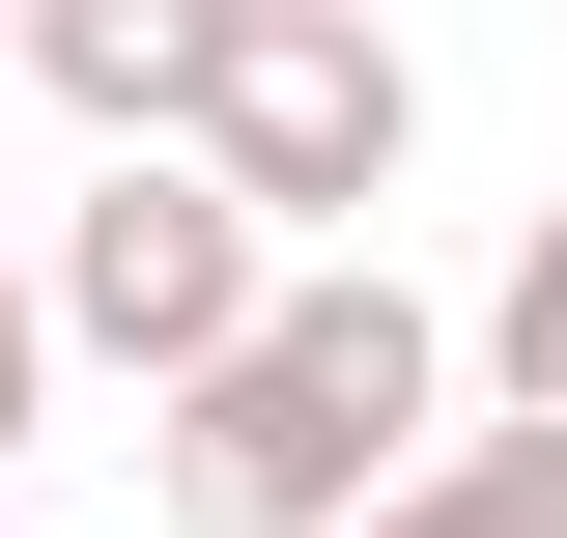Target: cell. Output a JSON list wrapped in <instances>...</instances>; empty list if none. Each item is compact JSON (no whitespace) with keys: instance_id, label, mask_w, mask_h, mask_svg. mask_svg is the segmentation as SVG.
Instances as JSON below:
<instances>
[{"instance_id":"obj_5","label":"cell","mask_w":567,"mask_h":538,"mask_svg":"<svg viewBox=\"0 0 567 538\" xmlns=\"http://www.w3.org/2000/svg\"><path fill=\"white\" fill-rule=\"evenodd\" d=\"M341 538H567V397H483L398 510H341Z\"/></svg>"},{"instance_id":"obj_2","label":"cell","mask_w":567,"mask_h":538,"mask_svg":"<svg viewBox=\"0 0 567 538\" xmlns=\"http://www.w3.org/2000/svg\"><path fill=\"white\" fill-rule=\"evenodd\" d=\"M256 283H284V199L227 170V142H114V199H58V340L85 369H227L256 340Z\"/></svg>"},{"instance_id":"obj_3","label":"cell","mask_w":567,"mask_h":538,"mask_svg":"<svg viewBox=\"0 0 567 538\" xmlns=\"http://www.w3.org/2000/svg\"><path fill=\"white\" fill-rule=\"evenodd\" d=\"M199 142L256 170L284 227H369V199H398V142H425V85H398V29H369V0H256V29H227V85H199Z\"/></svg>"},{"instance_id":"obj_7","label":"cell","mask_w":567,"mask_h":538,"mask_svg":"<svg viewBox=\"0 0 567 538\" xmlns=\"http://www.w3.org/2000/svg\"><path fill=\"white\" fill-rule=\"evenodd\" d=\"M29 397H58V283L0 256V454H29Z\"/></svg>"},{"instance_id":"obj_1","label":"cell","mask_w":567,"mask_h":538,"mask_svg":"<svg viewBox=\"0 0 567 538\" xmlns=\"http://www.w3.org/2000/svg\"><path fill=\"white\" fill-rule=\"evenodd\" d=\"M425 397H454V340H425L369 256H284L256 340L171 369V510H199V538H341V510L425 482Z\"/></svg>"},{"instance_id":"obj_4","label":"cell","mask_w":567,"mask_h":538,"mask_svg":"<svg viewBox=\"0 0 567 538\" xmlns=\"http://www.w3.org/2000/svg\"><path fill=\"white\" fill-rule=\"evenodd\" d=\"M227 29H256V0H29V85H58L85 142H199Z\"/></svg>"},{"instance_id":"obj_8","label":"cell","mask_w":567,"mask_h":538,"mask_svg":"<svg viewBox=\"0 0 567 538\" xmlns=\"http://www.w3.org/2000/svg\"><path fill=\"white\" fill-rule=\"evenodd\" d=\"M0 58H29V0H0Z\"/></svg>"},{"instance_id":"obj_6","label":"cell","mask_w":567,"mask_h":538,"mask_svg":"<svg viewBox=\"0 0 567 538\" xmlns=\"http://www.w3.org/2000/svg\"><path fill=\"white\" fill-rule=\"evenodd\" d=\"M483 397H567V227H539V256L483 283Z\"/></svg>"}]
</instances>
